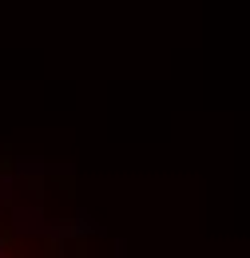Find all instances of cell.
<instances>
[{
  "label": "cell",
  "instance_id": "cell-1",
  "mask_svg": "<svg viewBox=\"0 0 250 258\" xmlns=\"http://www.w3.org/2000/svg\"><path fill=\"white\" fill-rule=\"evenodd\" d=\"M4 179V167H0ZM0 258H68V238L48 226L16 223V211L8 203V191L0 187Z\"/></svg>",
  "mask_w": 250,
  "mask_h": 258
}]
</instances>
